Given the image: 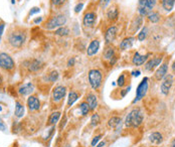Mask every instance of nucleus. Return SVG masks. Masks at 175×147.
<instances>
[{"instance_id":"16","label":"nucleus","mask_w":175,"mask_h":147,"mask_svg":"<svg viewBox=\"0 0 175 147\" xmlns=\"http://www.w3.org/2000/svg\"><path fill=\"white\" fill-rule=\"evenodd\" d=\"M148 56H149V54L142 56V54H140L139 53H135L133 59H132V61H133V64L135 66H142L147 61Z\"/></svg>"},{"instance_id":"23","label":"nucleus","mask_w":175,"mask_h":147,"mask_svg":"<svg viewBox=\"0 0 175 147\" xmlns=\"http://www.w3.org/2000/svg\"><path fill=\"white\" fill-rule=\"evenodd\" d=\"M161 4H162L163 9H164L165 11L170 12L174 7L175 0H161Z\"/></svg>"},{"instance_id":"6","label":"nucleus","mask_w":175,"mask_h":147,"mask_svg":"<svg viewBox=\"0 0 175 147\" xmlns=\"http://www.w3.org/2000/svg\"><path fill=\"white\" fill-rule=\"evenodd\" d=\"M14 61L8 54L0 53V68L6 71H11L14 69Z\"/></svg>"},{"instance_id":"46","label":"nucleus","mask_w":175,"mask_h":147,"mask_svg":"<svg viewBox=\"0 0 175 147\" xmlns=\"http://www.w3.org/2000/svg\"><path fill=\"white\" fill-rule=\"evenodd\" d=\"M129 90H130V87H129V88H127V89H125V91L122 93V97H125V95H126L127 93H128V92H129Z\"/></svg>"},{"instance_id":"48","label":"nucleus","mask_w":175,"mask_h":147,"mask_svg":"<svg viewBox=\"0 0 175 147\" xmlns=\"http://www.w3.org/2000/svg\"><path fill=\"white\" fill-rule=\"evenodd\" d=\"M41 20H42V17L36 18V19L34 20V23H39V22H41Z\"/></svg>"},{"instance_id":"17","label":"nucleus","mask_w":175,"mask_h":147,"mask_svg":"<svg viewBox=\"0 0 175 147\" xmlns=\"http://www.w3.org/2000/svg\"><path fill=\"white\" fill-rule=\"evenodd\" d=\"M134 41H135V39L133 36L126 37V39H123L121 41V44H120V49H123V51H126V49H131L134 44Z\"/></svg>"},{"instance_id":"45","label":"nucleus","mask_w":175,"mask_h":147,"mask_svg":"<svg viewBox=\"0 0 175 147\" xmlns=\"http://www.w3.org/2000/svg\"><path fill=\"white\" fill-rule=\"evenodd\" d=\"M5 129H6V126L2 122H0V130H1V131H4Z\"/></svg>"},{"instance_id":"32","label":"nucleus","mask_w":175,"mask_h":147,"mask_svg":"<svg viewBox=\"0 0 175 147\" xmlns=\"http://www.w3.org/2000/svg\"><path fill=\"white\" fill-rule=\"evenodd\" d=\"M80 109H81V112H82V115L83 116H86L87 114L89 113V111H90L89 105L87 104V102H84V103H82L81 106H80Z\"/></svg>"},{"instance_id":"1","label":"nucleus","mask_w":175,"mask_h":147,"mask_svg":"<svg viewBox=\"0 0 175 147\" xmlns=\"http://www.w3.org/2000/svg\"><path fill=\"white\" fill-rule=\"evenodd\" d=\"M26 40V32L22 29H15L8 35V42L13 47H21Z\"/></svg>"},{"instance_id":"8","label":"nucleus","mask_w":175,"mask_h":147,"mask_svg":"<svg viewBox=\"0 0 175 147\" xmlns=\"http://www.w3.org/2000/svg\"><path fill=\"white\" fill-rule=\"evenodd\" d=\"M65 94H67V88L63 86H56L53 91V101L60 102L65 98Z\"/></svg>"},{"instance_id":"26","label":"nucleus","mask_w":175,"mask_h":147,"mask_svg":"<svg viewBox=\"0 0 175 147\" xmlns=\"http://www.w3.org/2000/svg\"><path fill=\"white\" fill-rule=\"evenodd\" d=\"M114 56H115L114 49H113L112 46L107 47V49H105V51H104V58H105L106 60H112V58H114Z\"/></svg>"},{"instance_id":"37","label":"nucleus","mask_w":175,"mask_h":147,"mask_svg":"<svg viewBox=\"0 0 175 147\" xmlns=\"http://www.w3.org/2000/svg\"><path fill=\"white\" fill-rule=\"evenodd\" d=\"M111 1H112V0H100V5L102 8H106V7L111 3Z\"/></svg>"},{"instance_id":"40","label":"nucleus","mask_w":175,"mask_h":147,"mask_svg":"<svg viewBox=\"0 0 175 147\" xmlns=\"http://www.w3.org/2000/svg\"><path fill=\"white\" fill-rule=\"evenodd\" d=\"M101 138H102V135H98V136H96V137H94V139H93V141H92V146H96L97 144H98V142L101 140Z\"/></svg>"},{"instance_id":"15","label":"nucleus","mask_w":175,"mask_h":147,"mask_svg":"<svg viewBox=\"0 0 175 147\" xmlns=\"http://www.w3.org/2000/svg\"><path fill=\"white\" fill-rule=\"evenodd\" d=\"M34 90V86L33 84H31V83H26V84H24L23 86H21L19 89H18V93L21 96H27V95L31 94L32 92H33Z\"/></svg>"},{"instance_id":"21","label":"nucleus","mask_w":175,"mask_h":147,"mask_svg":"<svg viewBox=\"0 0 175 147\" xmlns=\"http://www.w3.org/2000/svg\"><path fill=\"white\" fill-rule=\"evenodd\" d=\"M155 4L153 2H151L150 0H139V7H143L146 10H148L149 12L153 10Z\"/></svg>"},{"instance_id":"10","label":"nucleus","mask_w":175,"mask_h":147,"mask_svg":"<svg viewBox=\"0 0 175 147\" xmlns=\"http://www.w3.org/2000/svg\"><path fill=\"white\" fill-rule=\"evenodd\" d=\"M117 36V27L116 26H110L106 30L105 32V40L107 44H112Z\"/></svg>"},{"instance_id":"19","label":"nucleus","mask_w":175,"mask_h":147,"mask_svg":"<svg viewBox=\"0 0 175 147\" xmlns=\"http://www.w3.org/2000/svg\"><path fill=\"white\" fill-rule=\"evenodd\" d=\"M41 61H38V60H33L29 61V63H28V69H29L30 72H37V71L41 70Z\"/></svg>"},{"instance_id":"38","label":"nucleus","mask_w":175,"mask_h":147,"mask_svg":"<svg viewBox=\"0 0 175 147\" xmlns=\"http://www.w3.org/2000/svg\"><path fill=\"white\" fill-rule=\"evenodd\" d=\"M65 1L67 0H53V4L54 6H61L65 3Z\"/></svg>"},{"instance_id":"3","label":"nucleus","mask_w":175,"mask_h":147,"mask_svg":"<svg viewBox=\"0 0 175 147\" xmlns=\"http://www.w3.org/2000/svg\"><path fill=\"white\" fill-rule=\"evenodd\" d=\"M67 23V17L63 14H58L53 17H51L49 20H47L43 24V27L46 29H54L56 27H61Z\"/></svg>"},{"instance_id":"44","label":"nucleus","mask_w":175,"mask_h":147,"mask_svg":"<svg viewBox=\"0 0 175 147\" xmlns=\"http://www.w3.org/2000/svg\"><path fill=\"white\" fill-rule=\"evenodd\" d=\"M132 75L134 77H138V76H140V71H134V72H132Z\"/></svg>"},{"instance_id":"12","label":"nucleus","mask_w":175,"mask_h":147,"mask_svg":"<svg viewBox=\"0 0 175 147\" xmlns=\"http://www.w3.org/2000/svg\"><path fill=\"white\" fill-rule=\"evenodd\" d=\"M162 60H163L162 56H156V58L151 59L150 61H148L147 63L145 64V70L146 71H152V70H154L156 67H158V66L161 64Z\"/></svg>"},{"instance_id":"49","label":"nucleus","mask_w":175,"mask_h":147,"mask_svg":"<svg viewBox=\"0 0 175 147\" xmlns=\"http://www.w3.org/2000/svg\"><path fill=\"white\" fill-rule=\"evenodd\" d=\"M172 71H173V73H175V61H174L173 65H172Z\"/></svg>"},{"instance_id":"20","label":"nucleus","mask_w":175,"mask_h":147,"mask_svg":"<svg viewBox=\"0 0 175 147\" xmlns=\"http://www.w3.org/2000/svg\"><path fill=\"white\" fill-rule=\"evenodd\" d=\"M149 140L152 142L153 144H160L162 143L163 141V136L161 133H159V132H154V133H152L149 136Z\"/></svg>"},{"instance_id":"5","label":"nucleus","mask_w":175,"mask_h":147,"mask_svg":"<svg viewBox=\"0 0 175 147\" xmlns=\"http://www.w3.org/2000/svg\"><path fill=\"white\" fill-rule=\"evenodd\" d=\"M148 78H144L143 80L141 81V83L139 84V86L137 87V91H136V98L134 99L133 104L137 103L140 100L144 98L146 96L148 92V88H149V83H148Z\"/></svg>"},{"instance_id":"42","label":"nucleus","mask_w":175,"mask_h":147,"mask_svg":"<svg viewBox=\"0 0 175 147\" xmlns=\"http://www.w3.org/2000/svg\"><path fill=\"white\" fill-rule=\"evenodd\" d=\"M4 27H5V23H4V22H1V23H0V39H1L2 34H3Z\"/></svg>"},{"instance_id":"29","label":"nucleus","mask_w":175,"mask_h":147,"mask_svg":"<svg viewBox=\"0 0 175 147\" xmlns=\"http://www.w3.org/2000/svg\"><path fill=\"white\" fill-rule=\"evenodd\" d=\"M56 35H60V36H67V35L70 34V29L67 26H61L58 27V29L54 32Z\"/></svg>"},{"instance_id":"11","label":"nucleus","mask_w":175,"mask_h":147,"mask_svg":"<svg viewBox=\"0 0 175 147\" xmlns=\"http://www.w3.org/2000/svg\"><path fill=\"white\" fill-rule=\"evenodd\" d=\"M99 49H100V41L98 39H94L91 41V44H89L87 49V54L89 56H95L97 53L99 51Z\"/></svg>"},{"instance_id":"9","label":"nucleus","mask_w":175,"mask_h":147,"mask_svg":"<svg viewBox=\"0 0 175 147\" xmlns=\"http://www.w3.org/2000/svg\"><path fill=\"white\" fill-rule=\"evenodd\" d=\"M97 19V15L95 12H88L85 14L84 18H83V23L86 27H92L94 26L95 22Z\"/></svg>"},{"instance_id":"18","label":"nucleus","mask_w":175,"mask_h":147,"mask_svg":"<svg viewBox=\"0 0 175 147\" xmlns=\"http://www.w3.org/2000/svg\"><path fill=\"white\" fill-rule=\"evenodd\" d=\"M87 104L89 105L90 110H95L98 106V99L97 96H95L94 94H89L87 96Z\"/></svg>"},{"instance_id":"30","label":"nucleus","mask_w":175,"mask_h":147,"mask_svg":"<svg viewBox=\"0 0 175 147\" xmlns=\"http://www.w3.org/2000/svg\"><path fill=\"white\" fill-rule=\"evenodd\" d=\"M79 99V96H78V94L75 93V92H70V94H68V106H72L73 104L75 103V101Z\"/></svg>"},{"instance_id":"2","label":"nucleus","mask_w":175,"mask_h":147,"mask_svg":"<svg viewBox=\"0 0 175 147\" xmlns=\"http://www.w3.org/2000/svg\"><path fill=\"white\" fill-rule=\"evenodd\" d=\"M143 122V114L140 109H134L128 114L125 120V124L127 127H138Z\"/></svg>"},{"instance_id":"36","label":"nucleus","mask_w":175,"mask_h":147,"mask_svg":"<svg viewBox=\"0 0 175 147\" xmlns=\"http://www.w3.org/2000/svg\"><path fill=\"white\" fill-rule=\"evenodd\" d=\"M117 82H118L117 84H118V86H119V87H123V86H124V85H125V76L124 75L120 76Z\"/></svg>"},{"instance_id":"52","label":"nucleus","mask_w":175,"mask_h":147,"mask_svg":"<svg viewBox=\"0 0 175 147\" xmlns=\"http://www.w3.org/2000/svg\"><path fill=\"white\" fill-rule=\"evenodd\" d=\"M11 3H12V4H15V0H11Z\"/></svg>"},{"instance_id":"24","label":"nucleus","mask_w":175,"mask_h":147,"mask_svg":"<svg viewBox=\"0 0 175 147\" xmlns=\"http://www.w3.org/2000/svg\"><path fill=\"white\" fill-rule=\"evenodd\" d=\"M60 118V112H53L48 118V125H54Z\"/></svg>"},{"instance_id":"22","label":"nucleus","mask_w":175,"mask_h":147,"mask_svg":"<svg viewBox=\"0 0 175 147\" xmlns=\"http://www.w3.org/2000/svg\"><path fill=\"white\" fill-rule=\"evenodd\" d=\"M15 116L17 118H21L24 115V106L20 103L19 101L15 102Z\"/></svg>"},{"instance_id":"7","label":"nucleus","mask_w":175,"mask_h":147,"mask_svg":"<svg viewBox=\"0 0 175 147\" xmlns=\"http://www.w3.org/2000/svg\"><path fill=\"white\" fill-rule=\"evenodd\" d=\"M162 80L163 82L161 83V92L163 95L166 96V95H168L170 89L172 87V84H173V76L167 74Z\"/></svg>"},{"instance_id":"53","label":"nucleus","mask_w":175,"mask_h":147,"mask_svg":"<svg viewBox=\"0 0 175 147\" xmlns=\"http://www.w3.org/2000/svg\"><path fill=\"white\" fill-rule=\"evenodd\" d=\"M150 1H151V2H153V3H154V4L156 3V0H150Z\"/></svg>"},{"instance_id":"39","label":"nucleus","mask_w":175,"mask_h":147,"mask_svg":"<svg viewBox=\"0 0 175 147\" xmlns=\"http://www.w3.org/2000/svg\"><path fill=\"white\" fill-rule=\"evenodd\" d=\"M83 7H84V3H82V2H81V3H78L77 5H75V13L81 12Z\"/></svg>"},{"instance_id":"28","label":"nucleus","mask_w":175,"mask_h":147,"mask_svg":"<svg viewBox=\"0 0 175 147\" xmlns=\"http://www.w3.org/2000/svg\"><path fill=\"white\" fill-rule=\"evenodd\" d=\"M118 15H119V11L117 8H111L107 13V16L110 20H116L118 18Z\"/></svg>"},{"instance_id":"31","label":"nucleus","mask_w":175,"mask_h":147,"mask_svg":"<svg viewBox=\"0 0 175 147\" xmlns=\"http://www.w3.org/2000/svg\"><path fill=\"white\" fill-rule=\"evenodd\" d=\"M147 34H148V28L146 27V26H144V27L141 29L140 34H138V39H139V41H143V40L146 39Z\"/></svg>"},{"instance_id":"34","label":"nucleus","mask_w":175,"mask_h":147,"mask_svg":"<svg viewBox=\"0 0 175 147\" xmlns=\"http://www.w3.org/2000/svg\"><path fill=\"white\" fill-rule=\"evenodd\" d=\"M58 73L56 71H53V72L49 74V81L51 82H55L58 80Z\"/></svg>"},{"instance_id":"41","label":"nucleus","mask_w":175,"mask_h":147,"mask_svg":"<svg viewBox=\"0 0 175 147\" xmlns=\"http://www.w3.org/2000/svg\"><path fill=\"white\" fill-rule=\"evenodd\" d=\"M39 11H41V8H38V7H33V8H31V10L29 11V15H32V14L34 13H38Z\"/></svg>"},{"instance_id":"27","label":"nucleus","mask_w":175,"mask_h":147,"mask_svg":"<svg viewBox=\"0 0 175 147\" xmlns=\"http://www.w3.org/2000/svg\"><path fill=\"white\" fill-rule=\"evenodd\" d=\"M121 122H122V120H121V118H119V117H112L110 120H109V126L110 127H112V128H117L119 125H121Z\"/></svg>"},{"instance_id":"25","label":"nucleus","mask_w":175,"mask_h":147,"mask_svg":"<svg viewBox=\"0 0 175 147\" xmlns=\"http://www.w3.org/2000/svg\"><path fill=\"white\" fill-rule=\"evenodd\" d=\"M148 20L152 23H157L160 20V14L158 12H154V11H151L150 13L147 15Z\"/></svg>"},{"instance_id":"54","label":"nucleus","mask_w":175,"mask_h":147,"mask_svg":"<svg viewBox=\"0 0 175 147\" xmlns=\"http://www.w3.org/2000/svg\"><path fill=\"white\" fill-rule=\"evenodd\" d=\"M0 110H1V107H0Z\"/></svg>"},{"instance_id":"14","label":"nucleus","mask_w":175,"mask_h":147,"mask_svg":"<svg viewBox=\"0 0 175 147\" xmlns=\"http://www.w3.org/2000/svg\"><path fill=\"white\" fill-rule=\"evenodd\" d=\"M167 73H168V64L165 63V64H163V65L160 66V68L158 69L157 71H156V73H155V79L157 80V81L162 80L163 78H164L165 76L167 75Z\"/></svg>"},{"instance_id":"47","label":"nucleus","mask_w":175,"mask_h":147,"mask_svg":"<svg viewBox=\"0 0 175 147\" xmlns=\"http://www.w3.org/2000/svg\"><path fill=\"white\" fill-rule=\"evenodd\" d=\"M105 144H106L105 141H102L101 143H99L98 145H97V147H103V146H105Z\"/></svg>"},{"instance_id":"50","label":"nucleus","mask_w":175,"mask_h":147,"mask_svg":"<svg viewBox=\"0 0 175 147\" xmlns=\"http://www.w3.org/2000/svg\"><path fill=\"white\" fill-rule=\"evenodd\" d=\"M172 147H175V140H173V142H172Z\"/></svg>"},{"instance_id":"33","label":"nucleus","mask_w":175,"mask_h":147,"mask_svg":"<svg viewBox=\"0 0 175 147\" xmlns=\"http://www.w3.org/2000/svg\"><path fill=\"white\" fill-rule=\"evenodd\" d=\"M91 123L93 126H97V125L100 123V116H99L98 114H94L91 118Z\"/></svg>"},{"instance_id":"4","label":"nucleus","mask_w":175,"mask_h":147,"mask_svg":"<svg viewBox=\"0 0 175 147\" xmlns=\"http://www.w3.org/2000/svg\"><path fill=\"white\" fill-rule=\"evenodd\" d=\"M102 80H103V75L99 70L94 69L89 72V82L94 90H98L101 87Z\"/></svg>"},{"instance_id":"35","label":"nucleus","mask_w":175,"mask_h":147,"mask_svg":"<svg viewBox=\"0 0 175 147\" xmlns=\"http://www.w3.org/2000/svg\"><path fill=\"white\" fill-rule=\"evenodd\" d=\"M138 11H139V14H140V16H147L149 13V11L148 10H146L145 8H143V7H139V9H138Z\"/></svg>"},{"instance_id":"51","label":"nucleus","mask_w":175,"mask_h":147,"mask_svg":"<svg viewBox=\"0 0 175 147\" xmlns=\"http://www.w3.org/2000/svg\"><path fill=\"white\" fill-rule=\"evenodd\" d=\"M2 84V78H1V76H0V85Z\"/></svg>"},{"instance_id":"43","label":"nucleus","mask_w":175,"mask_h":147,"mask_svg":"<svg viewBox=\"0 0 175 147\" xmlns=\"http://www.w3.org/2000/svg\"><path fill=\"white\" fill-rule=\"evenodd\" d=\"M74 65H75V58L70 59L68 61V67H73Z\"/></svg>"},{"instance_id":"13","label":"nucleus","mask_w":175,"mask_h":147,"mask_svg":"<svg viewBox=\"0 0 175 147\" xmlns=\"http://www.w3.org/2000/svg\"><path fill=\"white\" fill-rule=\"evenodd\" d=\"M27 106L30 111H37L41 108V102L35 96H30L27 100Z\"/></svg>"}]
</instances>
